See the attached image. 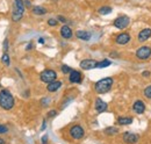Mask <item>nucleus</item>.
Here are the masks:
<instances>
[{
    "mask_svg": "<svg viewBox=\"0 0 151 144\" xmlns=\"http://www.w3.org/2000/svg\"><path fill=\"white\" fill-rule=\"evenodd\" d=\"M109 65H112V62L109 59H104L101 62H98L96 63V68L98 69H104V68H108Z\"/></svg>",
    "mask_w": 151,
    "mask_h": 144,
    "instance_id": "nucleus-21",
    "label": "nucleus"
},
{
    "mask_svg": "<svg viewBox=\"0 0 151 144\" xmlns=\"http://www.w3.org/2000/svg\"><path fill=\"white\" fill-rule=\"evenodd\" d=\"M14 105H15V99L13 94L6 89L0 91V107L5 110H11L13 109Z\"/></svg>",
    "mask_w": 151,
    "mask_h": 144,
    "instance_id": "nucleus-1",
    "label": "nucleus"
},
{
    "mask_svg": "<svg viewBox=\"0 0 151 144\" xmlns=\"http://www.w3.org/2000/svg\"><path fill=\"white\" fill-rule=\"evenodd\" d=\"M122 140L127 144H136L138 142L139 137H138V135H136L134 132H124L122 136Z\"/></svg>",
    "mask_w": 151,
    "mask_h": 144,
    "instance_id": "nucleus-8",
    "label": "nucleus"
},
{
    "mask_svg": "<svg viewBox=\"0 0 151 144\" xmlns=\"http://www.w3.org/2000/svg\"><path fill=\"white\" fill-rule=\"evenodd\" d=\"M0 144H5V141H4L1 137H0Z\"/></svg>",
    "mask_w": 151,
    "mask_h": 144,
    "instance_id": "nucleus-37",
    "label": "nucleus"
},
{
    "mask_svg": "<svg viewBox=\"0 0 151 144\" xmlns=\"http://www.w3.org/2000/svg\"><path fill=\"white\" fill-rule=\"evenodd\" d=\"M142 74H143V77H149V76H150V72H149V71H144L143 73H142Z\"/></svg>",
    "mask_w": 151,
    "mask_h": 144,
    "instance_id": "nucleus-34",
    "label": "nucleus"
},
{
    "mask_svg": "<svg viewBox=\"0 0 151 144\" xmlns=\"http://www.w3.org/2000/svg\"><path fill=\"white\" fill-rule=\"evenodd\" d=\"M26 6L23 4V0H14L13 2V12H12V20L14 22H19L24 14Z\"/></svg>",
    "mask_w": 151,
    "mask_h": 144,
    "instance_id": "nucleus-3",
    "label": "nucleus"
},
{
    "mask_svg": "<svg viewBox=\"0 0 151 144\" xmlns=\"http://www.w3.org/2000/svg\"><path fill=\"white\" fill-rule=\"evenodd\" d=\"M76 36L79 38V40H83V41H88L91 40V36L92 34L90 32H86V30H78L76 33Z\"/></svg>",
    "mask_w": 151,
    "mask_h": 144,
    "instance_id": "nucleus-17",
    "label": "nucleus"
},
{
    "mask_svg": "<svg viewBox=\"0 0 151 144\" xmlns=\"http://www.w3.org/2000/svg\"><path fill=\"white\" fill-rule=\"evenodd\" d=\"M40 79H41L43 83L49 84V83L56 80L57 73H56V71H54V70H51V69H47V70H44V71H42L40 73Z\"/></svg>",
    "mask_w": 151,
    "mask_h": 144,
    "instance_id": "nucleus-4",
    "label": "nucleus"
},
{
    "mask_svg": "<svg viewBox=\"0 0 151 144\" xmlns=\"http://www.w3.org/2000/svg\"><path fill=\"white\" fill-rule=\"evenodd\" d=\"M151 37V29L150 28H144L143 30L139 32L138 34V41L139 42H145L147 40H149Z\"/></svg>",
    "mask_w": 151,
    "mask_h": 144,
    "instance_id": "nucleus-14",
    "label": "nucleus"
},
{
    "mask_svg": "<svg viewBox=\"0 0 151 144\" xmlns=\"http://www.w3.org/2000/svg\"><path fill=\"white\" fill-rule=\"evenodd\" d=\"M48 24L51 26V27H56L57 24H58V20H56V19H49L48 20Z\"/></svg>",
    "mask_w": 151,
    "mask_h": 144,
    "instance_id": "nucleus-25",
    "label": "nucleus"
},
{
    "mask_svg": "<svg viewBox=\"0 0 151 144\" xmlns=\"http://www.w3.org/2000/svg\"><path fill=\"white\" fill-rule=\"evenodd\" d=\"M96 63L98 62L94 60V59H84V60L80 62V68L83 70L88 71V70H92V69L96 68Z\"/></svg>",
    "mask_w": 151,
    "mask_h": 144,
    "instance_id": "nucleus-9",
    "label": "nucleus"
},
{
    "mask_svg": "<svg viewBox=\"0 0 151 144\" xmlns=\"http://www.w3.org/2000/svg\"><path fill=\"white\" fill-rule=\"evenodd\" d=\"M84 135H85V130H84V128L81 126L75 125V126H72L70 128V136H71L72 138H75V140H80V138L84 137Z\"/></svg>",
    "mask_w": 151,
    "mask_h": 144,
    "instance_id": "nucleus-6",
    "label": "nucleus"
},
{
    "mask_svg": "<svg viewBox=\"0 0 151 144\" xmlns=\"http://www.w3.org/2000/svg\"><path fill=\"white\" fill-rule=\"evenodd\" d=\"M117 123L120 126H128L132 123V117H128V116H120L117 119Z\"/></svg>",
    "mask_w": 151,
    "mask_h": 144,
    "instance_id": "nucleus-18",
    "label": "nucleus"
},
{
    "mask_svg": "<svg viewBox=\"0 0 151 144\" xmlns=\"http://www.w3.org/2000/svg\"><path fill=\"white\" fill-rule=\"evenodd\" d=\"M144 95H145V98L151 99V86H148V87L144 90Z\"/></svg>",
    "mask_w": 151,
    "mask_h": 144,
    "instance_id": "nucleus-26",
    "label": "nucleus"
},
{
    "mask_svg": "<svg viewBox=\"0 0 151 144\" xmlns=\"http://www.w3.org/2000/svg\"><path fill=\"white\" fill-rule=\"evenodd\" d=\"M130 38H132L130 34H128V33H121V34H119V35L115 37V42L117 44L123 45V44H127L130 41Z\"/></svg>",
    "mask_w": 151,
    "mask_h": 144,
    "instance_id": "nucleus-11",
    "label": "nucleus"
},
{
    "mask_svg": "<svg viewBox=\"0 0 151 144\" xmlns=\"http://www.w3.org/2000/svg\"><path fill=\"white\" fill-rule=\"evenodd\" d=\"M119 132V129L116 127H108L105 129V134L106 135H109V136H113V135H116Z\"/></svg>",
    "mask_w": 151,
    "mask_h": 144,
    "instance_id": "nucleus-22",
    "label": "nucleus"
},
{
    "mask_svg": "<svg viewBox=\"0 0 151 144\" xmlns=\"http://www.w3.org/2000/svg\"><path fill=\"white\" fill-rule=\"evenodd\" d=\"M132 109L136 114H143L145 112V105L142 100H136L132 105Z\"/></svg>",
    "mask_w": 151,
    "mask_h": 144,
    "instance_id": "nucleus-12",
    "label": "nucleus"
},
{
    "mask_svg": "<svg viewBox=\"0 0 151 144\" xmlns=\"http://www.w3.org/2000/svg\"><path fill=\"white\" fill-rule=\"evenodd\" d=\"M71 71H72V69H71L70 66H68V65H62V72H63L64 74H68V73H70Z\"/></svg>",
    "mask_w": 151,
    "mask_h": 144,
    "instance_id": "nucleus-24",
    "label": "nucleus"
},
{
    "mask_svg": "<svg viewBox=\"0 0 151 144\" xmlns=\"http://www.w3.org/2000/svg\"><path fill=\"white\" fill-rule=\"evenodd\" d=\"M49 101H50V99H49V98H44V99H42V100H41V105H42V106H44V107H47V106L49 105Z\"/></svg>",
    "mask_w": 151,
    "mask_h": 144,
    "instance_id": "nucleus-27",
    "label": "nucleus"
},
{
    "mask_svg": "<svg viewBox=\"0 0 151 144\" xmlns=\"http://www.w3.org/2000/svg\"><path fill=\"white\" fill-rule=\"evenodd\" d=\"M98 12H99L100 15H108V14H111L113 12V8L109 7V6H102V7H100L98 9Z\"/></svg>",
    "mask_w": 151,
    "mask_h": 144,
    "instance_id": "nucleus-20",
    "label": "nucleus"
},
{
    "mask_svg": "<svg viewBox=\"0 0 151 144\" xmlns=\"http://www.w3.org/2000/svg\"><path fill=\"white\" fill-rule=\"evenodd\" d=\"M81 73L77 70H72L70 72V76H69V81L72 83V84H80L81 83Z\"/></svg>",
    "mask_w": 151,
    "mask_h": 144,
    "instance_id": "nucleus-10",
    "label": "nucleus"
},
{
    "mask_svg": "<svg viewBox=\"0 0 151 144\" xmlns=\"http://www.w3.org/2000/svg\"><path fill=\"white\" fill-rule=\"evenodd\" d=\"M33 48H34V44H33V43L30 42V43H29V44L27 45V48H26V50H32Z\"/></svg>",
    "mask_w": 151,
    "mask_h": 144,
    "instance_id": "nucleus-33",
    "label": "nucleus"
},
{
    "mask_svg": "<svg viewBox=\"0 0 151 144\" xmlns=\"http://www.w3.org/2000/svg\"><path fill=\"white\" fill-rule=\"evenodd\" d=\"M7 50H8V40H5V42H4V51L7 53Z\"/></svg>",
    "mask_w": 151,
    "mask_h": 144,
    "instance_id": "nucleus-30",
    "label": "nucleus"
},
{
    "mask_svg": "<svg viewBox=\"0 0 151 144\" xmlns=\"http://www.w3.org/2000/svg\"><path fill=\"white\" fill-rule=\"evenodd\" d=\"M114 84V79L112 77H107V78H102L100 80H98L94 85V90L99 94H105L107 92H109L112 86Z\"/></svg>",
    "mask_w": 151,
    "mask_h": 144,
    "instance_id": "nucleus-2",
    "label": "nucleus"
},
{
    "mask_svg": "<svg viewBox=\"0 0 151 144\" xmlns=\"http://www.w3.org/2000/svg\"><path fill=\"white\" fill-rule=\"evenodd\" d=\"M60 35H62L63 38L69 40V38H71V37H72V29H71L69 26L64 24V26L60 28Z\"/></svg>",
    "mask_w": 151,
    "mask_h": 144,
    "instance_id": "nucleus-15",
    "label": "nucleus"
},
{
    "mask_svg": "<svg viewBox=\"0 0 151 144\" xmlns=\"http://www.w3.org/2000/svg\"><path fill=\"white\" fill-rule=\"evenodd\" d=\"M38 43L43 44V43H44V38H43V37H40V38H38Z\"/></svg>",
    "mask_w": 151,
    "mask_h": 144,
    "instance_id": "nucleus-35",
    "label": "nucleus"
},
{
    "mask_svg": "<svg viewBox=\"0 0 151 144\" xmlns=\"http://www.w3.org/2000/svg\"><path fill=\"white\" fill-rule=\"evenodd\" d=\"M57 115V110H50L49 113H48V117H54V116H56Z\"/></svg>",
    "mask_w": 151,
    "mask_h": 144,
    "instance_id": "nucleus-29",
    "label": "nucleus"
},
{
    "mask_svg": "<svg viewBox=\"0 0 151 144\" xmlns=\"http://www.w3.org/2000/svg\"><path fill=\"white\" fill-rule=\"evenodd\" d=\"M151 56V48L148 45H143L137 51H136V57L141 60H145L148 58H150Z\"/></svg>",
    "mask_w": 151,
    "mask_h": 144,
    "instance_id": "nucleus-7",
    "label": "nucleus"
},
{
    "mask_svg": "<svg viewBox=\"0 0 151 144\" xmlns=\"http://www.w3.org/2000/svg\"><path fill=\"white\" fill-rule=\"evenodd\" d=\"M57 19H58V21H60V22H63V23H65L68 20H66V18H64L63 15H58L57 17Z\"/></svg>",
    "mask_w": 151,
    "mask_h": 144,
    "instance_id": "nucleus-31",
    "label": "nucleus"
},
{
    "mask_svg": "<svg viewBox=\"0 0 151 144\" xmlns=\"http://www.w3.org/2000/svg\"><path fill=\"white\" fill-rule=\"evenodd\" d=\"M45 127H47V122L44 121V122H43V125H42V127H41V130H44V129H45Z\"/></svg>",
    "mask_w": 151,
    "mask_h": 144,
    "instance_id": "nucleus-36",
    "label": "nucleus"
},
{
    "mask_svg": "<svg viewBox=\"0 0 151 144\" xmlns=\"http://www.w3.org/2000/svg\"><path fill=\"white\" fill-rule=\"evenodd\" d=\"M8 131V128L5 125H0V134H6Z\"/></svg>",
    "mask_w": 151,
    "mask_h": 144,
    "instance_id": "nucleus-28",
    "label": "nucleus"
},
{
    "mask_svg": "<svg viewBox=\"0 0 151 144\" xmlns=\"http://www.w3.org/2000/svg\"><path fill=\"white\" fill-rule=\"evenodd\" d=\"M32 12L35 14V15H44V14H47V8H44V7H42V6H34L33 8H32Z\"/></svg>",
    "mask_w": 151,
    "mask_h": 144,
    "instance_id": "nucleus-19",
    "label": "nucleus"
},
{
    "mask_svg": "<svg viewBox=\"0 0 151 144\" xmlns=\"http://www.w3.org/2000/svg\"><path fill=\"white\" fill-rule=\"evenodd\" d=\"M1 62H2L6 66H9V64H11V59H9V56H8L7 53H4L2 57H1Z\"/></svg>",
    "mask_w": 151,
    "mask_h": 144,
    "instance_id": "nucleus-23",
    "label": "nucleus"
},
{
    "mask_svg": "<svg viewBox=\"0 0 151 144\" xmlns=\"http://www.w3.org/2000/svg\"><path fill=\"white\" fill-rule=\"evenodd\" d=\"M62 81H59V80H54V81H51V83H49L48 84V86H47V90L49 91V92H56L57 90H59L60 87H62Z\"/></svg>",
    "mask_w": 151,
    "mask_h": 144,
    "instance_id": "nucleus-16",
    "label": "nucleus"
},
{
    "mask_svg": "<svg viewBox=\"0 0 151 144\" xmlns=\"http://www.w3.org/2000/svg\"><path fill=\"white\" fill-rule=\"evenodd\" d=\"M95 110L98 112V113H104V112H106L107 110V108H108V105H107V102H105L104 100H101L100 98H98L96 100H95Z\"/></svg>",
    "mask_w": 151,
    "mask_h": 144,
    "instance_id": "nucleus-13",
    "label": "nucleus"
},
{
    "mask_svg": "<svg viewBox=\"0 0 151 144\" xmlns=\"http://www.w3.org/2000/svg\"><path fill=\"white\" fill-rule=\"evenodd\" d=\"M129 23H130V19L129 17H127V15H121V17H119V18H116L114 20V27L115 28H117V29H126L128 26H129Z\"/></svg>",
    "mask_w": 151,
    "mask_h": 144,
    "instance_id": "nucleus-5",
    "label": "nucleus"
},
{
    "mask_svg": "<svg viewBox=\"0 0 151 144\" xmlns=\"http://www.w3.org/2000/svg\"><path fill=\"white\" fill-rule=\"evenodd\" d=\"M47 142H48V136L44 135V136L42 137V144H47Z\"/></svg>",
    "mask_w": 151,
    "mask_h": 144,
    "instance_id": "nucleus-32",
    "label": "nucleus"
}]
</instances>
